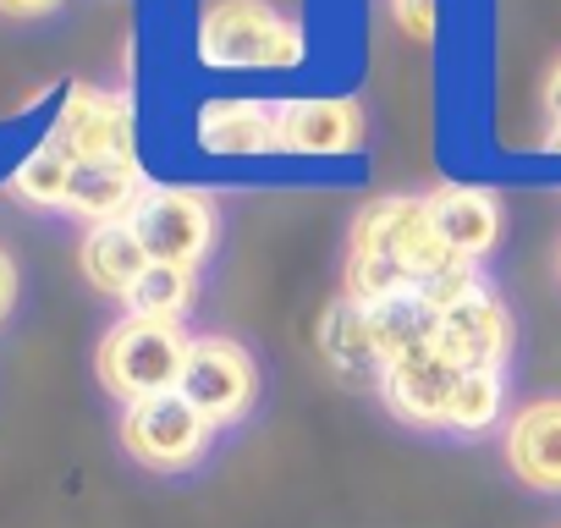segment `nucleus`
Listing matches in <instances>:
<instances>
[{"mask_svg": "<svg viewBox=\"0 0 561 528\" xmlns=\"http://www.w3.org/2000/svg\"><path fill=\"white\" fill-rule=\"evenodd\" d=\"M198 61L215 72H293L309 61V18L293 0H204Z\"/></svg>", "mask_w": 561, "mask_h": 528, "instance_id": "nucleus-1", "label": "nucleus"}, {"mask_svg": "<svg viewBox=\"0 0 561 528\" xmlns=\"http://www.w3.org/2000/svg\"><path fill=\"white\" fill-rule=\"evenodd\" d=\"M187 347L193 336L171 320H144V314H127L116 320L100 347H94V375L105 386V397H116L122 408L144 402V397H165L182 386V369H187Z\"/></svg>", "mask_w": 561, "mask_h": 528, "instance_id": "nucleus-2", "label": "nucleus"}, {"mask_svg": "<svg viewBox=\"0 0 561 528\" xmlns=\"http://www.w3.org/2000/svg\"><path fill=\"white\" fill-rule=\"evenodd\" d=\"M347 253H369V259L397 264L413 287L440 282V276H451V271H473V264H462V259L446 248V237L435 231L430 198H408V193L375 198V204L353 220V248H347Z\"/></svg>", "mask_w": 561, "mask_h": 528, "instance_id": "nucleus-3", "label": "nucleus"}, {"mask_svg": "<svg viewBox=\"0 0 561 528\" xmlns=\"http://www.w3.org/2000/svg\"><path fill=\"white\" fill-rule=\"evenodd\" d=\"M215 424L182 397H144L133 408H122V451L149 468V473H193L209 451H215Z\"/></svg>", "mask_w": 561, "mask_h": 528, "instance_id": "nucleus-4", "label": "nucleus"}, {"mask_svg": "<svg viewBox=\"0 0 561 528\" xmlns=\"http://www.w3.org/2000/svg\"><path fill=\"white\" fill-rule=\"evenodd\" d=\"M215 429H237L253 408H259V358L237 342V336H193L187 347V369L176 386Z\"/></svg>", "mask_w": 561, "mask_h": 528, "instance_id": "nucleus-5", "label": "nucleus"}, {"mask_svg": "<svg viewBox=\"0 0 561 528\" xmlns=\"http://www.w3.org/2000/svg\"><path fill=\"white\" fill-rule=\"evenodd\" d=\"M127 226L138 231L149 264H182V271H198L215 248V204L198 187H149L138 198V209L127 215Z\"/></svg>", "mask_w": 561, "mask_h": 528, "instance_id": "nucleus-6", "label": "nucleus"}, {"mask_svg": "<svg viewBox=\"0 0 561 528\" xmlns=\"http://www.w3.org/2000/svg\"><path fill=\"white\" fill-rule=\"evenodd\" d=\"M138 122H133V105L122 94H105L94 83H78L61 105V122H56V144L78 160V165H138L133 149H138Z\"/></svg>", "mask_w": 561, "mask_h": 528, "instance_id": "nucleus-7", "label": "nucleus"}, {"mask_svg": "<svg viewBox=\"0 0 561 528\" xmlns=\"http://www.w3.org/2000/svg\"><path fill=\"white\" fill-rule=\"evenodd\" d=\"M430 347L457 375H468V369H506V358H512V314L495 298V287L479 282L462 303H451L446 314H435Z\"/></svg>", "mask_w": 561, "mask_h": 528, "instance_id": "nucleus-8", "label": "nucleus"}, {"mask_svg": "<svg viewBox=\"0 0 561 528\" xmlns=\"http://www.w3.org/2000/svg\"><path fill=\"white\" fill-rule=\"evenodd\" d=\"M364 133H369V116L347 94H314V100H280L275 105V149L280 154H309V160L358 154Z\"/></svg>", "mask_w": 561, "mask_h": 528, "instance_id": "nucleus-9", "label": "nucleus"}, {"mask_svg": "<svg viewBox=\"0 0 561 528\" xmlns=\"http://www.w3.org/2000/svg\"><path fill=\"white\" fill-rule=\"evenodd\" d=\"M501 462L523 490L561 495V391H545L512 408L501 429Z\"/></svg>", "mask_w": 561, "mask_h": 528, "instance_id": "nucleus-10", "label": "nucleus"}, {"mask_svg": "<svg viewBox=\"0 0 561 528\" xmlns=\"http://www.w3.org/2000/svg\"><path fill=\"white\" fill-rule=\"evenodd\" d=\"M375 380H380V402L391 408V418H402L408 429H446V402H451L457 369L435 347H419V353L386 364Z\"/></svg>", "mask_w": 561, "mask_h": 528, "instance_id": "nucleus-11", "label": "nucleus"}, {"mask_svg": "<svg viewBox=\"0 0 561 528\" xmlns=\"http://www.w3.org/2000/svg\"><path fill=\"white\" fill-rule=\"evenodd\" d=\"M430 220L462 264L490 259L495 242H501V226H506L501 198L490 187H462V182H446V187L430 193Z\"/></svg>", "mask_w": 561, "mask_h": 528, "instance_id": "nucleus-12", "label": "nucleus"}, {"mask_svg": "<svg viewBox=\"0 0 561 528\" xmlns=\"http://www.w3.org/2000/svg\"><path fill=\"white\" fill-rule=\"evenodd\" d=\"M78 264H83V282L100 298H122L127 303V292L149 271V253H144V242H138V231L127 220H111V226H89L83 231Z\"/></svg>", "mask_w": 561, "mask_h": 528, "instance_id": "nucleus-13", "label": "nucleus"}, {"mask_svg": "<svg viewBox=\"0 0 561 528\" xmlns=\"http://www.w3.org/2000/svg\"><path fill=\"white\" fill-rule=\"evenodd\" d=\"M198 144L209 154H270L275 149V105H264V100H209L198 111Z\"/></svg>", "mask_w": 561, "mask_h": 528, "instance_id": "nucleus-14", "label": "nucleus"}, {"mask_svg": "<svg viewBox=\"0 0 561 528\" xmlns=\"http://www.w3.org/2000/svg\"><path fill=\"white\" fill-rule=\"evenodd\" d=\"M144 193H149V182L138 165H78L67 215H78L89 226H111V220H127Z\"/></svg>", "mask_w": 561, "mask_h": 528, "instance_id": "nucleus-15", "label": "nucleus"}, {"mask_svg": "<svg viewBox=\"0 0 561 528\" xmlns=\"http://www.w3.org/2000/svg\"><path fill=\"white\" fill-rule=\"evenodd\" d=\"M506 418H512V408H506V369H468V375H457L451 402H446V435L479 440L490 429H506Z\"/></svg>", "mask_w": 561, "mask_h": 528, "instance_id": "nucleus-16", "label": "nucleus"}, {"mask_svg": "<svg viewBox=\"0 0 561 528\" xmlns=\"http://www.w3.org/2000/svg\"><path fill=\"white\" fill-rule=\"evenodd\" d=\"M320 353L331 358L336 375H380L375 358V331H369V309L353 298H336L320 320Z\"/></svg>", "mask_w": 561, "mask_h": 528, "instance_id": "nucleus-17", "label": "nucleus"}, {"mask_svg": "<svg viewBox=\"0 0 561 528\" xmlns=\"http://www.w3.org/2000/svg\"><path fill=\"white\" fill-rule=\"evenodd\" d=\"M72 176H78V160L50 138V144H39V149L12 171V198H23L28 209H67Z\"/></svg>", "mask_w": 561, "mask_h": 528, "instance_id": "nucleus-18", "label": "nucleus"}, {"mask_svg": "<svg viewBox=\"0 0 561 528\" xmlns=\"http://www.w3.org/2000/svg\"><path fill=\"white\" fill-rule=\"evenodd\" d=\"M369 331H375V358H380V369H386V364H397V358L430 347L435 314L419 303V292H408V298H397V303L369 309Z\"/></svg>", "mask_w": 561, "mask_h": 528, "instance_id": "nucleus-19", "label": "nucleus"}, {"mask_svg": "<svg viewBox=\"0 0 561 528\" xmlns=\"http://www.w3.org/2000/svg\"><path fill=\"white\" fill-rule=\"evenodd\" d=\"M193 298H198V271H182V264H149V271L138 276V287L127 292V314L182 325Z\"/></svg>", "mask_w": 561, "mask_h": 528, "instance_id": "nucleus-20", "label": "nucleus"}, {"mask_svg": "<svg viewBox=\"0 0 561 528\" xmlns=\"http://www.w3.org/2000/svg\"><path fill=\"white\" fill-rule=\"evenodd\" d=\"M391 23H397L408 39L430 45V39L440 34V0H391Z\"/></svg>", "mask_w": 561, "mask_h": 528, "instance_id": "nucleus-21", "label": "nucleus"}, {"mask_svg": "<svg viewBox=\"0 0 561 528\" xmlns=\"http://www.w3.org/2000/svg\"><path fill=\"white\" fill-rule=\"evenodd\" d=\"M18 298H23V276H18V259H12L7 248H0V325L12 320Z\"/></svg>", "mask_w": 561, "mask_h": 528, "instance_id": "nucleus-22", "label": "nucleus"}, {"mask_svg": "<svg viewBox=\"0 0 561 528\" xmlns=\"http://www.w3.org/2000/svg\"><path fill=\"white\" fill-rule=\"evenodd\" d=\"M61 0H0V18H18V23H34V18H50Z\"/></svg>", "mask_w": 561, "mask_h": 528, "instance_id": "nucleus-23", "label": "nucleus"}, {"mask_svg": "<svg viewBox=\"0 0 561 528\" xmlns=\"http://www.w3.org/2000/svg\"><path fill=\"white\" fill-rule=\"evenodd\" d=\"M545 111H550V122H561V61H556L550 78H545Z\"/></svg>", "mask_w": 561, "mask_h": 528, "instance_id": "nucleus-24", "label": "nucleus"}, {"mask_svg": "<svg viewBox=\"0 0 561 528\" xmlns=\"http://www.w3.org/2000/svg\"><path fill=\"white\" fill-rule=\"evenodd\" d=\"M545 149H550V154H561V122H550V133H545Z\"/></svg>", "mask_w": 561, "mask_h": 528, "instance_id": "nucleus-25", "label": "nucleus"}]
</instances>
